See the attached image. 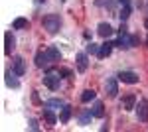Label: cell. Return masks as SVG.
<instances>
[{
    "label": "cell",
    "instance_id": "cell-12",
    "mask_svg": "<svg viewBox=\"0 0 148 132\" xmlns=\"http://www.w3.org/2000/svg\"><path fill=\"white\" fill-rule=\"evenodd\" d=\"M89 53H77V69H79L81 73L83 71H87V65H89Z\"/></svg>",
    "mask_w": 148,
    "mask_h": 132
},
{
    "label": "cell",
    "instance_id": "cell-25",
    "mask_svg": "<svg viewBox=\"0 0 148 132\" xmlns=\"http://www.w3.org/2000/svg\"><path fill=\"white\" fill-rule=\"evenodd\" d=\"M97 6H107V8H113L114 2H113V0H97Z\"/></svg>",
    "mask_w": 148,
    "mask_h": 132
},
{
    "label": "cell",
    "instance_id": "cell-1",
    "mask_svg": "<svg viewBox=\"0 0 148 132\" xmlns=\"http://www.w3.org/2000/svg\"><path fill=\"white\" fill-rule=\"evenodd\" d=\"M59 81H61V75H59V69H47V75L44 77V85L51 91H57L59 89Z\"/></svg>",
    "mask_w": 148,
    "mask_h": 132
},
{
    "label": "cell",
    "instance_id": "cell-26",
    "mask_svg": "<svg viewBox=\"0 0 148 132\" xmlns=\"http://www.w3.org/2000/svg\"><path fill=\"white\" fill-rule=\"evenodd\" d=\"M59 75H63V77H69V75H71V69H67V67H59Z\"/></svg>",
    "mask_w": 148,
    "mask_h": 132
},
{
    "label": "cell",
    "instance_id": "cell-6",
    "mask_svg": "<svg viewBox=\"0 0 148 132\" xmlns=\"http://www.w3.org/2000/svg\"><path fill=\"white\" fill-rule=\"evenodd\" d=\"M138 120L140 122H148V103L146 99H140L138 101Z\"/></svg>",
    "mask_w": 148,
    "mask_h": 132
},
{
    "label": "cell",
    "instance_id": "cell-7",
    "mask_svg": "<svg viewBox=\"0 0 148 132\" xmlns=\"http://www.w3.org/2000/svg\"><path fill=\"white\" fill-rule=\"evenodd\" d=\"M6 85L12 89H18L20 87V81H18V73L14 71V69H8L6 71Z\"/></svg>",
    "mask_w": 148,
    "mask_h": 132
},
{
    "label": "cell",
    "instance_id": "cell-29",
    "mask_svg": "<svg viewBox=\"0 0 148 132\" xmlns=\"http://www.w3.org/2000/svg\"><path fill=\"white\" fill-rule=\"evenodd\" d=\"M36 2H38V4H42V2H46V0H36Z\"/></svg>",
    "mask_w": 148,
    "mask_h": 132
},
{
    "label": "cell",
    "instance_id": "cell-22",
    "mask_svg": "<svg viewBox=\"0 0 148 132\" xmlns=\"http://www.w3.org/2000/svg\"><path fill=\"white\" fill-rule=\"evenodd\" d=\"M12 28L14 30H24V28H28V20L26 18H16L14 24H12Z\"/></svg>",
    "mask_w": 148,
    "mask_h": 132
},
{
    "label": "cell",
    "instance_id": "cell-5",
    "mask_svg": "<svg viewBox=\"0 0 148 132\" xmlns=\"http://www.w3.org/2000/svg\"><path fill=\"white\" fill-rule=\"evenodd\" d=\"M16 49V38L12 36V32L4 34V51L8 55H12V51Z\"/></svg>",
    "mask_w": 148,
    "mask_h": 132
},
{
    "label": "cell",
    "instance_id": "cell-15",
    "mask_svg": "<svg viewBox=\"0 0 148 132\" xmlns=\"http://www.w3.org/2000/svg\"><path fill=\"white\" fill-rule=\"evenodd\" d=\"M97 34L101 36V38H109V36H113V28H111V24H99V28H97Z\"/></svg>",
    "mask_w": 148,
    "mask_h": 132
},
{
    "label": "cell",
    "instance_id": "cell-20",
    "mask_svg": "<svg viewBox=\"0 0 148 132\" xmlns=\"http://www.w3.org/2000/svg\"><path fill=\"white\" fill-rule=\"evenodd\" d=\"M95 97H97V93H95L93 89H87V91H83V95H81V103H91Z\"/></svg>",
    "mask_w": 148,
    "mask_h": 132
},
{
    "label": "cell",
    "instance_id": "cell-3",
    "mask_svg": "<svg viewBox=\"0 0 148 132\" xmlns=\"http://www.w3.org/2000/svg\"><path fill=\"white\" fill-rule=\"evenodd\" d=\"M134 44H138V38H136V36H130L128 32L121 34V36H119V40L114 42V45H119L121 49H128V47H132Z\"/></svg>",
    "mask_w": 148,
    "mask_h": 132
},
{
    "label": "cell",
    "instance_id": "cell-8",
    "mask_svg": "<svg viewBox=\"0 0 148 132\" xmlns=\"http://www.w3.org/2000/svg\"><path fill=\"white\" fill-rule=\"evenodd\" d=\"M105 89H107L109 97H111V99H114V97L119 95V85H116V79H114V77L107 79V83H105Z\"/></svg>",
    "mask_w": 148,
    "mask_h": 132
},
{
    "label": "cell",
    "instance_id": "cell-16",
    "mask_svg": "<svg viewBox=\"0 0 148 132\" xmlns=\"http://www.w3.org/2000/svg\"><path fill=\"white\" fill-rule=\"evenodd\" d=\"M46 53H47V57H49V61H59V59H61V53H59V49H57L56 45L46 47Z\"/></svg>",
    "mask_w": 148,
    "mask_h": 132
},
{
    "label": "cell",
    "instance_id": "cell-17",
    "mask_svg": "<svg viewBox=\"0 0 148 132\" xmlns=\"http://www.w3.org/2000/svg\"><path fill=\"white\" fill-rule=\"evenodd\" d=\"M93 116H95V118H103V116H105V105H103L101 101H97V103H95V105H93Z\"/></svg>",
    "mask_w": 148,
    "mask_h": 132
},
{
    "label": "cell",
    "instance_id": "cell-2",
    "mask_svg": "<svg viewBox=\"0 0 148 132\" xmlns=\"http://www.w3.org/2000/svg\"><path fill=\"white\" fill-rule=\"evenodd\" d=\"M59 26H61V20L57 14H47L44 18V28L47 30V34H57L59 32Z\"/></svg>",
    "mask_w": 148,
    "mask_h": 132
},
{
    "label": "cell",
    "instance_id": "cell-18",
    "mask_svg": "<svg viewBox=\"0 0 148 132\" xmlns=\"http://www.w3.org/2000/svg\"><path fill=\"white\" fill-rule=\"evenodd\" d=\"M69 118H71V107H69V105H65V107L61 109V114H59V122L67 124Z\"/></svg>",
    "mask_w": 148,
    "mask_h": 132
},
{
    "label": "cell",
    "instance_id": "cell-28",
    "mask_svg": "<svg viewBox=\"0 0 148 132\" xmlns=\"http://www.w3.org/2000/svg\"><path fill=\"white\" fill-rule=\"evenodd\" d=\"M121 4H130V0H119Z\"/></svg>",
    "mask_w": 148,
    "mask_h": 132
},
{
    "label": "cell",
    "instance_id": "cell-21",
    "mask_svg": "<svg viewBox=\"0 0 148 132\" xmlns=\"http://www.w3.org/2000/svg\"><path fill=\"white\" fill-rule=\"evenodd\" d=\"M44 107H49V109H63L65 105H63V101H59V99H49L44 103Z\"/></svg>",
    "mask_w": 148,
    "mask_h": 132
},
{
    "label": "cell",
    "instance_id": "cell-23",
    "mask_svg": "<svg viewBox=\"0 0 148 132\" xmlns=\"http://www.w3.org/2000/svg\"><path fill=\"white\" fill-rule=\"evenodd\" d=\"M130 10H132V6H130V4H123V8H121V14H119L123 22H125L126 18L130 16Z\"/></svg>",
    "mask_w": 148,
    "mask_h": 132
},
{
    "label": "cell",
    "instance_id": "cell-19",
    "mask_svg": "<svg viewBox=\"0 0 148 132\" xmlns=\"http://www.w3.org/2000/svg\"><path fill=\"white\" fill-rule=\"evenodd\" d=\"M91 116H93V110L85 109V110H83V112L79 114V124H83V126H87V124H89V120H91Z\"/></svg>",
    "mask_w": 148,
    "mask_h": 132
},
{
    "label": "cell",
    "instance_id": "cell-27",
    "mask_svg": "<svg viewBox=\"0 0 148 132\" xmlns=\"http://www.w3.org/2000/svg\"><path fill=\"white\" fill-rule=\"evenodd\" d=\"M30 128H32V130H40V124H38V120H36V118H32V120H30Z\"/></svg>",
    "mask_w": 148,
    "mask_h": 132
},
{
    "label": "cell",
    "instance_id": "cell-30",
    "mask_svg": "<svg viewBox=\"0 0 148 132\" xmlns=\"http://www.w3.org/2000/svg\"><path fill=\"white\" fill-rule=\"evenodd\" d=\"M144 26H146V30H148V20H146V22H144Z\"/></svg>",
    "mask_w": 148,
    "mask_h": 132
},
{
    "label": "cell",
    "instance_id": "cell-11",
    "mask_svg": "<svg viewBox=\"0 0 148 132\" xmlns=\"http://www.w3.org/2000/svg\"><path fill=\"white\" fill-rule=\"evenodd\" d=\"M47 63H49V57H47L46 49H42V51H38V55H36V65L40 67H47Z\"/></svg>",
    "mask_w": 148,
    "mask_h": 132
},
{
    "label": "cell",
    "instance_id": "cell-24",
    "mask_svg": "<svg viewBox=\"0 0 148 132\" xmlns=\"http://www.w3.org/2000/svg\"><path fill=\"white\" fill-rule=\"evenodd\" d=\"M99 49H101V45L93 44V42H91L89 45H87V53H89V55H93V53H99Z\"/></svg>",
    "mask_w": 148,
    "mask_h": 132
},
{
    "label": "cell",
    "instance_id": "cell-9",
    "mask_svg": "<svg viewBox=\"0 0 148 132\" xmlns=\"http://www.w3.org/2000/svg\"><path fill=\"white\" fill-rule=\"evenodd\" d=\"M134 105H136V97H134L132 93L125 95V99H123V103H121V107H123L125 110H132V109H134Z\"/></svg>",
    "mask_w": 148,
    "mask_h": 132
},
{
    "label": "cell",
    "instance_id": "cell-4",
    "mask_svg": "<svg viewBox=\"0 0 148 132\" xmlns=\"http://www.w3.org/2000/svg\"><path fill=\"white\" fill-rule=\"evenodd\" d=\"M116 79H119V81H123V83H128V85L138 83V75L134 73V71H121V73L116 75Z\"/></svg>",
    "mask_w": 148,
    "mask_h": 132
},
{
    "label": "cell",
    "instance_id": "cell-14",
    "mask_svg": "<svg viewBox=\"0 0 148 132\" xmlns=\"http://www.w3.org/2000/svg\"><path fill=\"white\" fill-rule=\"evenodd\" d=\"M113 42H105V44L101 45V49H99V57H101V59H105V57H109V55H111V51H113Z\"/></svg>",
    "mask_w": 148,
    "mask_h": 132
},
{
    "label": "cell",
    "instance_id": "cell-13",
    "mask_svg": "<svg viewBox=\"0 0 148 132\" xmlns=\"http://www.w3.org/2000/svg\"><path fill=\"white\" fill-rule=\"evenodd\" d=\"M44 120L49 124V126H53L57 122V116L53 114V109H49V107H44Z\"/></svg>",
    "mask_w": 148,
    "mask_h": 132
},
{
    "label": "cell",
    "instance_id": "cell-10",
    "mask_svg": "<svg viewBox=\"0 0 148 132\" xmlns=\"http://www.w3.org/2000/svg\"><path fill=\"white\" fill-rule=\"evenodd\" d=\"M14 71L18 75H24L26 73V61H24V57H20V55L14 57Z\"/></svg>",
    "mask_w": 148,
    "mask_h": 132
}]
</instances>
